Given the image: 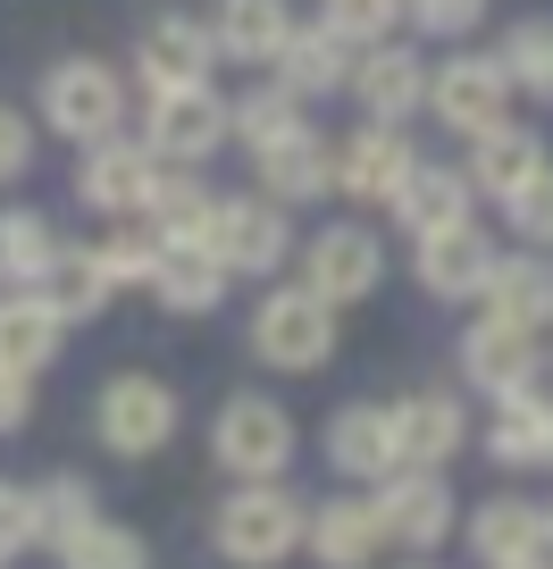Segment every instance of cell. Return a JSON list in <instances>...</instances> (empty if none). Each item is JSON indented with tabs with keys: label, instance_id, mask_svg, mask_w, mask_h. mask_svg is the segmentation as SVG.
<instances>
[{
	"label": "cell",
	"instance_id": "obj_1",
	"mask_svg": "<svg viewBox=\"0 0 553 569\" xmlns=\"http://www.w3.org/2000/svg\"><path fill=\"white\" fill-rule=\"evenodd\" d=\"M303 528H310V511L286 495V486H277V478H251L244 495H227V502H218L210 545L227 552L235 569H277L294 545H303Z\"/></svg>",
	"mask_w": 553,
	"mask_h": 569
},
{
	"label": "cell",
	"instance_id": "obj_2",
	"mask_svg": "<svg viewBox=\"0 0 553 569\" xmlns=\"http://www.w3.org/2000/svg\"><path fill=\"white\" fill-rule=\"evenodd\" d=\"M251 352L268 360V369L286 377H310L336 360V310L310 293V284H286V293H268L260 310H251Z\"/></svg>",
	"mask_w": 553,
	"mask_h": 569
},
{
	"label": "cell",
	"instance_id": "obj_3",
	"mask_svg": "<svg viewBox=\"0 0 553 569\" xmlns=\"http://www.w3.org/2000/svg\"><path fill=\"white\" fill-rule=\"evenodd\" d=\"M210 461L227 469V478H286L294 461V419L286 402H268V393H235L227 410L210 419Z\"/></svg>",
	"mask_w": 553,
	"mask_h": 569
},
{
	"label": "cell",
	"instance_id": "obj_4",
	"mask_svg": "<svg viewBox=\"0 0 553 569\" xmlns=\"http://www.w3.org/2000/svg\"><path fill=\"white\" fill-rule=\"evenodd\" d=\"M92 427H101V445L118 452V461H151V452L177 436V386H168V377H144V369L109 377L101 402H92Z\"/></svg>",
	"mask_w": 553,
	"mask_h": 569
},
{
	"label": "cell",
	"instance_id": "obj_5",
	"mask_svg": "<svg viewBox=\"0 0 553 569\" xmlns=\"http://www.w3.org/2000/svg\"><path fill=\"white\" fill-rule=\"evenodd\" d=\"M42 126L68 142H109L126 126V84L101 68V59H59L42 76Z\"/></svg>",
	"mask_w": 553,
	"mask_h": 569
},
{
	"label": "cell",
	"instance_id": "obj_6",
	"mask_svg": "<svg viewBox=\"0 0 553 569\" xmlns=\"http://www.w3.org/2000/svg\"><path fill=\"white\" fill-rule=\"evenodd\" d=\"M144 142L151 160H210L218 142H227V101H218L210 84H177V92H144Z\"/></svg>",
	"mask_w": 553,
	"mask_h": 569
},
{
	"label": "cell",
	"instance_id": "obj_7",
	"mask_svg": "<svg viewBox=\"0 0 553 569\" xmlns=\"http://www.w3.org/2000/svg\"><path fill=\"white\" fill-rule=\"evenodd\" d=\"M377 277H386V243H377L369 227H319L303 243V284L319 293L327 310H344V302H369L377 293Z\"/></svg>",
	"mask_w": 553,
	"mask_h": 569
},
{
	"label": "cell",
	"instance_id": "obj_8",
	"mask_svg": "<svg viewBox=\"0 0 553 569\" xmlns=\"http://www.w3.org/2000/svg\"><path fill=\"white\" fill-rule=\"evenodd\" d=\"M377 528H386V545H411L428 552L453 536V519H462V502H453L445 469H394V478H377Z\"/></svg>",
	"mask_w": 553,
	"mask_h": 569
},
{
	"label": "cell",
	"instance_id": "obj_9",
	"mask_svg": "<svg viewBox=\"0 0 553 569\" xmlns=\"http://www.w3.org/2000/svg\"><path fill=\"white\" fill-rule=\"evenodd\" d=\"M210 251L227 260V277H268V268H286V260H294L286 201H218Z\"/></svg>",
	"mask_w": 553,
	"mask_h": 569
},
{
	"label": "cell",
	"instance_id": "obj_10",
	"mask_svg": "<svg viewBox=\"0 0 553 569\" xmlns=\"http://www.w3.org/2000/svg\"><path fill=\"white\" fill-rule=\"evenodd\" d=\"M386 419H394V452H403V469H445L453 452L470 445V410H462V393H445V386L403 393Z\"/></svg>",
	"mask_w": 553,
	"mask_h": 569
},
{
	"label": "cell",
	"instance_id": "obj_11",
	"mask_svg": "<svg viewBox=\"0 0 553 569\" xmlns=\"http://www.w3.org/2000/svg\"><path fill=\"white\" fill-rule=\"evenodd\" d=\"M503 101H512V76H503V59H445V68L428 76V109L436 126H453V134H486V126H503Z\"/></svg>",
	"mask_w": 553,
	"mask_h": 569
},
{
	"label": "cell",
	"instance_id": "obj_12",
	"mask_svg": "<svg viewBox=\"0 0 553 569\" xmlns=\"http://www.w3.org/2000/svg\"><path fill=\"white\" fill-rule=\"evenodd\" d=\"M462 377L478 393H529L536 386V327H512V319H495V310H486L478 327H470L462 336Z\"/></svg>",
	"mask_w": 553,
	"mask_h": 569
},
{
	"label": "cell",
	"instance_id": "obj_13",
	"mask_svg": "<svg viewBox=\"0 0 553 569\" xmlns=\"http://www.w3.org/2000/svg\"><path fill=\"white\" fill-rule=\"evenodd\" d=\"M151 184H160V160H151V142H85V168H76V193L92 210H151Z\"/></svg>",
	"mask_w": 553,
	"mask_h": 569
},
{
	"label": "cell",
	"instance_id": "obj_14",
	"mask_svg": "<svg viewBox=\"0 0 553 569\" xmlns=\"http://www.w3.org/2000/svg\"><path fill=\"white\" fill-rule=\"evenodd\" d=\"M59 336H68V319L42 302L34 284L0 293V377H26V386H34V377L59 360Z\"/></svg>",
	"mask_w": 553,
	"mask_h": 569
},
{
	"label": "cell",
	"instance_id": "obj_15",
	"mask_svg": "<svg viewBox=\"0 0 553 569\" xmlns=\"http://www.w3.org/2000/svg\"><path fill=\"white\" fill-rule=\"evenodd\" d=\"M135 59H144V92H177V84H210L218 42H210V26H194V18H151Z\"/></svg>",
	"mask_w": 553,
	"mask_h": 569
},
{
	"label": "cell",
	"instance_id": "obj_16",
	"mask_svg": "<svg viewBox=\"0 0 553 569\" xmlns=\"http://www.w3.org/2000/svg\"><path fill=\"white\" fill-rule=\"evenodd\" d=\"M386 210L403 218L411 243H428V234H453V227H470V177H462V168H411V177L394 184Z\"/></svg>",
	"mask_w": 553,
	"mask_h": 569
},
{
	"label": "cell",
	"instance_id": "obj_17",
	"mask_svg": "<svg viewBox=\"0 0 553 569\" xmlns=\"http://www.w3.org/2000/svg\"><path fill=\"white\" fill-rule=\"evenodd\" d=\"M495 260L503 251L486 243L478 227H453V234H428V243H419V284H428L436 302H470V293H486V277H495Z\"/></svg>",
	"mask_w": 553,
	"mask_h": 569
},
{
	"label": "cell",
	"instance_id": "obj_18",
	"mask_svg": "<svg viewBox=\"0 0 553 569\" xmlns=\"http://www.w3.org/2000/svg\"><path fill=\"white\" fill-rule=\"evenodd\" d=\"M353 92L361 109H369L377 126L411 118V109L428 101V68H419V51H403V42H369V59H353Z\"/></svg>",
	"mask_w": 553,
	"mask_h": 569
},
{
	"label": "cell",
	"instance_id": "obj_19",
	"mask_svg": "<svg viewBox=\"0 0 553 569\" xmlns=\"http://www.w3.org/2000/svg\"><path fill=\"white\" fill-rule=\"evenodd\" d=\"M411 142L394 134V126H361L353 142L336 151V193H353V201H394V184L411 177Z\"/></svg>",
	"mask_w": 553,
	"mask_h": 569
},
{
	"label": "cell",
	"instance_id": "obj_20",
	"mask_svg": "<svg viewBox=\"0 0 553 569\" xmlns=\"http://www.w3.org/2000/svg\"><path fill=\"white\" fill-rule=\"evenodd\" d=\"M327 461L344 469V478H394L403 469V452H394V419L377 402H353V410H336L327 419Z\"/></svg>",
	"mask_w": 553,
	"mask_h": 569
},
{
	"label": "cell",
	"instance_id": "obj_21",
	"mask_svg": "<svg viewBox=\"0 0 553 569\" xmlns=\"http://www.w3.org/2000/svg\"><path fill=\"white\" fill-rule=\"evenodd\" d=\"M151 293H160L177 319H201V310L227 302V260L210 243H160V268H151Z\"/></svg>",
	"mask_w": 553,
	"mask_h": 569
},
{
	"label": "cell",
	"instance_id": "obj_22",
	"mask_svg": "<svg viewBox=\"0 0 553 569\" xmlns=\"http://www.w3.org/2000/svg\"><path fill=\"white\" fill-rule=\"evenodd\" d=\"M277 76H286L294 101H319V92H344L353 84V42L327 34V26H294L277 42Z\"/></svg>",
	"mask_w": 553,
	"mask_h": 569
},
{
	"label": "cell",
	"instance_id": "obj_23",
	"mask_svg": "<svg viewBox=\"0 0 553 569\" xmlns=\"http://www.w3.org/2000/svg\"><path fill=\"white\" fill-rule=\"evenodd\" d=\"M545 168V142L529 134V126H486V134H470V193H495V201H512L520 184Z\"/></svg>",
	"mask_w": 553,
	"mask_h": 569
},
{
	"label": "cell",
	"instance_id": "obj_24",
	"mask_svg": "<svg viewBox=\"0 0 553 569\" xmlns=\"http://www.w3.org/2000/svg\"><path fill=\"white\" fill-rule=\"evenodd\" d=\"M303 545H310V561H319V569H369L377 545H386V528H377L369 502L344 495V502H319V511H310Z\"/></svg>",
	"mask_w": 553,
	"mask_h": 569
},
{
	"label": "cell",
	"instance_id": "obj_25",
	"mask_svg": "<svg viewBox=\"0 0 553 569\" xmlns=\"http://www.w3.org/2000/svg\"><path fill=\"white\" fill-rule=\"evenodd\" d=\"M260 193L286 201V210H294V201L336 193V151H327L310 126H303V134H286V142H268V151H260Z\"/></svg>",
	"mask_w": 553,
	"mask_h": 569
},
{
	"label": "cell",
	"instance_id": "obj_26",
	"mask_svg": "<svg viewBox=\"0 0 553 569\" xmlns=\"http://www.w3.org/2000/svg\"><path fill=\"white\" fill-rule=\"evenodd\" d=\"M34 293L59 310V319H92V310H101L118 284H109V268H101V243H92V251H85V243H59Z\"/></svg>",
	"mask_w": 553,
	"mask_h": 569
},
{
	"label": "cell",
	"instance_id": "obj_27",
	"mask_svg": "<svg viewBox=\"0 0 553 569\" xmlns=\"http://www.w3.org/2000/svg\"><path fill=\"white\" fill-rule=\"evenodd\" d=\"M470 552H478L486 569L520 561V552H545V528H536V502H520V495H495V502H478V511H470Z\"/></svg>",
	"mask_w": 553,
	"mask_h": 569
},
{
	"label": "cell",
	"instance_id": "obj_28",
	"mask_svg": "<svg viewBox=\"0 0 553 569\" xmlns=\"http://www.w3.org/2000/svg\"><path fill=\"white\" fill-rule=\"evenodd\" d=\"M294 34V18H286V0H218V26H210V42L227 59H277V42Z\"/></svg>",
	"mask_w": 553,
	"mask_h": 569
},
{
	"label": "cell",
	"instance_id": "obj_29",
	"mask_svg": "<svg viewBox=\"0 0 553 569\" xmlns=\"http://www.w3.org/2000/svg\"><path fill=\"white\" fill-rule=\"evenodd\" d=\"M486 310L512 327H545L553 319V260H495L486 277Z\"/></svg>",
	"mask_w": 553,
	"mask_h": 569
},
{
	"label": "cell",
	"instance_id": "obj_30",
	"mask_svg": "<svg viewBox=\"0 0 553 569\" xmlns=\"http://www.w3.org/2000/svg\"><path fill=\"white\" fill-rule=\"evenodd\" d=\"M486 452L503 469H545V393H503L486 419Z\"/></svg>",
	"mask_w": 553,
	"mask_h": 569
},
{
	"label": "cell",
	"instance_id": "obj_31",
	"mask_svg": "<svg viewBox=\"0 0 553 569\" xmlns=\"http://www.w3.org/2000/svg\"><path fill=\"white\" fill-rule=\"evenodd\" d=\"M92 519H101V502H92V486H85V478H51V486H34V545L76 552Z\"/></svg>",
	"mask_w": 553,
	"mask_h": 569
},
{
	"label": "cell",
	"instance_id": "obj_32",
	"mask_svg": "<svg viewBox=\"0 0 553 569\" xmlns=\"http://www.w3.org/2000/svg\"><path fill=\"white\" fill-rule=\"evenodd\" d=\"M151 234L160 243H210V218H218V193H201L194 177H160L151 184Z\"/></svg>",
	"mask_w": 553,
	"mask_h": 569
},
{
	"label": "cell",
	"instance_id": "obj_33",
	"mask_svg": "<svg viewBox=\"0 0 553 569\" xmlns=\"http://www.w3.org/2000/svg\"><path fill=\"white\" fill-rule=\"evenodd\" d=\"M227 134H235V142H251V160H260L268 142L303 134V101H294L286 84H268V92H244V101H227Z\"/></svg>",
	"mask_w": 553,
	"mask_h": 569
},
{
	"label": "cell",
	"instance_id": "obj_34",
	"mask_svg": "<svg viewBox=\"0 0 553 569\" xmlns=\"http://www.w3.org/2000/svg\"><path fill=\"white\" fill-rule=\"evenodd\" d=\"M59 234L42 227L34 210H0V284L18 293V284H42V268H51Z\"/></svg>",
	"mask_w": 553,
	"mask_h": 569
},
{
	"label": "cell",
	"instance_id": "obj_35",
	"mask_svg": "<svg viewBox=\"0 0 553 569\" xmlns=\"http://www.w3.org/2000/svg\"><path fill=\"white\" fill-rule=\"evenodd\" d=\"M503 76H512L520 92H536V101H553V18H520L512 34H503Z\"/></svg>",
	"mask_w": 553,
	"mask_h": 569
},
{
	"label": "cell",
	"instance_id": "obj_36",
	"mask_svg": "<svg viewBox=\"0 0 553 569\" xmlns=\"http://www.w3.org/2000/svg\"><path fill=\"white\" fill-rule=\"evenodd\" d=\"M411 9L403 0H327V34H344L353 51H369V42H386L394 26H403Z\"/></svg>",
	"mask_w": 553,
	"mask_h": 569
},
{
	"label": "cell",
	"instance_id": "obj_37",
	"mask_svg": "<svg viewBox=\"0 0 553 569\" xmlns=\"http://www.w3.org/2000/svg\"><path fill=\"white\" fill-rule=\"evenodd\" d=\"M68 569H151V552H144V536H135V528H109V519H92L85 545L68 552Z\"/></svg>",
	"mask_w": 553,
	"mask_h": 569
},
{
	"label": "cell",
	"instance_id": "obj_38",
	"mask_svg": "<svg viewBox=\"0 0 553 569\" xmlns=\"http://www.w3.org/2000/svg\"><path fill=\"white\" fill-rule=\"evenodd\" d=\"M101 268H109V284H151V268H160V234H151V227L109 234V243H101Z\"/></svg>",
	"mask_w": 553,
	"mask_h": 569
},
{
	"label": "cell",
	"instance_id": "obj_39",
	"mask_svg": "<svg viewBox=\"0 0 553 569\" xmlns=\"http://www.w3.org/2000/svg\"><path fill=\"white\" fill-rule=\"evenodd\" d=\"M503 210H512V227L529 234L536 251H553V168H536V177L520 184V193L503 201Z\"/></svg>",
	"mask_w": 553,
	"mask_h": 569
},
{
	"label": "cell",
	"instance_id": "obj_40",
	"mask_svg": "<svg viewBox=\"0 0 553 569\" xmlns=\"http://www.w3.org/2000/svg\"><path fill=\"white\" fill-rule=\"evenodd\" d=\"M403 9H411V18H419V34H470V26H478L486 18V0H403Z\"/></svg>",
	"mask_w": 553,
	"mask_h": 569
},
{
	"label": "cell",
	"instance_id": "obj_41",
	"mask_svg": "<svg viewBox=\"0 0 553 569\" xmlns=\"http://www.w3.org/2000/svg\"><path fill=\"white\" fill-rule=\"evenodd\" d=\"M26 168H34V126L18 109H0V184H18Z\"/></svg>",
	"mask_w": 553,
	"mask_h": 569
},
{
	"label": "cell",
	"instance_id": "obj_42",
	"mask_svg": "<svg viewBox=\"0 0 553 569\" xmlns=\"http://www.w3.org/2000/svg\"><path fill=\"white\" fill-rule=\"evenodd\" d=\"M34 545V495H18V486H0V561L9 552Z\"/></svg>",
	"mask_w": 553,
	"mask_h": 569
},
{
	"label": "cell",
	"instance_id": "obj_43",
	"mask_svg": "<svg viewBox=\"0 0 553 569\" xmlns=\"http://www.w3.org/2000/svg\"><path fill=\"white\" fill-rule=\"evenodd\" d=\"M26 410H34V402H26V377H0V436H18Z\"/></svg>",
	"mask_w": 553,
	"mask_h": 569
},
{
	"label": "cell",
	"instance_id": "obj_44",
	"mask_svg": "<svg viewBox=\"0 0 553 569\" xmlns=\"http://www.w3.org/2000/svg\"><path fill=\"white\" fill-rule=\"evenodd\" d=\"M503 569H553V552H520V561H503Z\"/></svg>",
	"mask_w": 553,
	"mask_h": 569
},
{
	"label": "cell",
	"instance_id": "obj_45",
	"mask_svg": "<svg viewBox=\"0 0 553 569\" xmlns=\"http://www.w3.org/2000/svg\"><path fill=\"white\" fill-rule=\"evenodd\" d=\"M545 469H553V402H545Z\"/></svg>",
	"mask_w": 553,
	"mask_h": 569
},
{
	"label": "cell",
	"instance_id": "obj_46",
	"mask_svg": "<svg viewBox=\"0 0 553 569\" xmlns=\"http://www.w3.org/2000/svg\"><path fill=\"white\" fill-rule=\"evenodd\" d=\"M536 528H545V552H553V511H536Z\"/></svg>",
	"mask_w": 553,
	"mask_h": 569
},
{
	"label": "cell",
	"instance_id": "obj_47",
	"mask_svg": "<svg viewBox=\"0 0 553 569\" xmlns=\"http://www.w3.org/2000/svg\"><path fill=\"white\" fill-rule=\"evenodd\" d=\"M403 569H428V561H403Z\"/></svg>",
	"mask_w": 553,
	"mask_h": 569
}]
</instances>
